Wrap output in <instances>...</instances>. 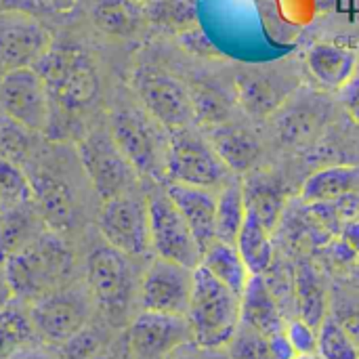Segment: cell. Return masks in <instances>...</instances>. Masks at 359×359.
<instances>
[{
	"label": "cell",
	"mask_w": 359,
	"mask_h": 359,
	"mask_svg": "<svg viewBox=\"0 0 359 359\" xmlns=\"http://www.w3.org/2000/svg\"><path fill=\"white\" fill-rule=\"evenodd\" d=\"M4 208H6V204H4L2 198H0V217H2V212H4Z\"/></svg>",
	"instance_id": "f6af8a7d"
},
{
	"label": "cell",
	"mask_w": 359,
	"mask_h": 359,
	"mask_svg": "<svg viewBox=\"0 0 359 359\" xmlns=\"http://www.w3.org/2000/svg\"><path fill=\"white\" fill-rule=\"evenodd\" d=\"M320 359H359V347L343 324L326 318L318 328Z\"/></svg>",
	"instance_id": "d6a6232c"
},
{
	"label": "cell",
	"mask_w": 359,
	"mask_h": 359,
	"mask_svg": "<svg viewBox=\"0 0 359 359\" xmlns=\"http://www.w3.org/2000/svg\"><path fill=\"white\" fill-rule=\"evenodd\" d=\"M191 341L187 318L141 311L128 324V351L133 359H166Z\"/></svg>",
	"instance_id": "2e32d148"
},
{
	"label": "cell",
	"mask_w": 359,
	"mask_h": 359,
	"mask_svg": "<svg viewBox=\"0 0 359 359\" xmlns=\"http://www.w3.org/2000/svg\"><path fill=\"white\" fill-rule=\"evenodd\" d=\"M359 194V166H328L313 172L301 189L307 204L334 202Z\"/></svg>",
	"instance_id": "7402d4cb"
},
{
	"label": "cell",
	"mask_w": 359,
	"mask_h": 359,
	"mask_svg": "<svg viewBox=\"0 0 359 359\" xmlns=\"http://www.w3.org/2000/svg\"><path fill=\"white\" fill-rule=\"evenodd\" d=\"M294 359H318V358H316V353H303V355H297Z\"/></svg>",
	"instance_id": "ee69618b"
},
{
	"label": "cell",
	"mask_w": 359,
	"mask_h": 359,
	"mask_svg": "<svg viewBox=\"0 0 359 359\" xmlns=\"http://www.w3.org/2000/svg\"><path fill=\"white\" fill-rule=\"evenodd\" d=\"M311 76L326 88H345L358 72V53L349 46L318 42L307 53Z\"/></svg>",
	"instance_id": "ac0fdd59"
},
{
	"label": "cell",
	"mask_w": 359,
	"mask_h": 359,
	"mask_svg": "<svg viewBox=\"0 0 359 359\" xmlns=\"http://www.w3.org/2000/svg\"><path fill=\"white\" fill-rule=\"evenodd\" d=\"M341 240L355 252L359 255V219H351L343 225V231H341Z\"/></svg>",
	"instance_id": "60d3db41"
},
{
	"label": "cell",
	"mask_w": 359,
	"mask_h": 359,
	"mask_svg": "<svg viewBox=\"0 0 359 359\" xmlns=\"http://www.w3.org/2000/svg\"><path fill=\"white\" fill-rule=\"evenodd\" d=\"M61 349H63V359H93V355L99 349L97 332L88 324L82 332H78L74 339H69L65 345H61Z\"/></svg>",
	"instance_id": "8d00e7d4"
},
{
	"label": "cell",
	"mask_w": 359,
	"mask_h": 359,
	"mask_svg": "<svg viewBox=\"0 0 359 359\" xmlns=\"http://www.w3.org/2000/svg\"><path fill=\"white\" fill-rule=\"evenodd\" d=\"M135 2H141V4H147V2H151V0H135Z\"/></svg>",
	"instance_id": "bcb514c9"
},
{
	"label": "cell",
	"mask_w": 359,
	"mask_h": 359,
	"mask_svg": "<svg viewBox=\"0 0 359 359\" xmlns=\"http://www.w3.org/2000/svg\"><path fill=\"white\" fill-rule=\"evenodd\" d=\"M269 345H271V353L276 359H294L297 358V351L292 347V343L288 341L286 337V330L280 332V334H273L269 337Z\"/></svg>",
	"instance_id": "f35d334b"
},
{
	"label": "cell",
	"mask_w": 359,
	"mask_h": 359,
	"mask_svg": "<svg viewBox=\"0 0 359 359\" xmlns=\"http://www.w3.org/2000/svg\"><path fill=\"white\" fill-rule=\"evenodd\" d=\"M166 179L172 183L194 185V187H221L229 179L231 170L215 149L191 126L177 128L168 133L166 141V160H164Z\"/></svg>",
	"instance_id": "52a82bcc"
},
{
	"label": "cell",
	"mask_w": 359,
	"mask_h": 359,
	"mask_svg": "<svg viewBox=\"0 0 359 359\" xmlns=\"http://www.w3.org/2000/svg\"><path fill=\"white\" fill-rule=\"evenodd\" d=\"M13 299H15V294H13L11 284H8V280H6V276H4V271H2V267H0V311H2Z\"/></svg>",
	"instance_id": "b9f144b4"
},
{
	"label": "cell",
	"mask_w": 359,
	"mask_h": 359,
	"mask_svg": "<svg viewBox=\"0 0 359 359\" xmlns=\"http://www.w3.org/2000/svg\"><path fill=\"white\" fill-rule=\"evenodd\" d=\"M166 359H225V358H221L215 349H204V347L196 345L194 341H189V343L181 345L179 349H175V351H172V353H170Z\"/></svg>",
	"instance_id": "74e56055"
},
{
	"label": "cell",
	"mask_w": 359,
	"mask_h": 359,
	"mask_svg": "<svg viewBox=\"0 0 359 359\" xmlns=\"http://www.w3.org/2000/svg\"><path fill=\"white\" fill-rule=\"evenodd\" d=\"M204 269H208L219 282H223L225 286H229L233 292H238L242 297L248 280H250V271L242 259V255L238 252L236 244H227V242H219L215 240L204 252H202V263Z\"/></svg>",
	"instance_id": "cb8c5ba5"
},
{
	"label": "cell",
	"mask_w": 359,
	"mask_h": 359,
	"mask_svg": "<svg viewBox=\"0 0 359 359\" xmlns=\"http://www.w3.org/2000/svg\"><path fill=\"white\" fill-rule=\"evenodd\" d=\"M48 227L44 225L34 202L6 206L0 217V265L29 246Z\"/></svg>",
	"instance_id": "ffe728a7"
},
{
	"label": "cell",
	"mask_w": 359,
	"mask_h": 359,
	"mask_svg": "<svg viewBox=\"0 0 359 359\" xmlns=\"http://www.w3.org/2000/svg\"><path fill=\"white\" fill-rule=\"evenodd\" d=\"M240 97L244 101V107L259 116L276 109L284 95L267 76H246L240 78Z\"/></svg>",
	"instance_id": "836d02e7"
},
{
	"label": "cell",
	"mask_w": 359,
	"mask_h": 359,
	"mask_svg": "<svg viewBox=\"0 0 359 359\" xmlns=\"http://www.w3.org/2000/svg\"><path fill=\"white\" fill-rule=\"evenodd\" d=\"M2 74H4V67H2V65H0V76H2Z\"/></svg>",
	"instance_id": "7dc6e473"
},
{
	"label": "cell",
	"mask_w": 359,
	"mask_h": 359,
	"mask_svg": "<svg viewBox=\"0 0 359 359\" xmlns=\"http://www.w3.org/2000/svg\"><path fill=\"white\" fill-rule=\"evenodd\" d=\"M42 8V0H0V11H21L36 15Z\"/></svg>",
	"instance_id": "ab89813d"
},
{
	"label": "cell",
	"mask_w": 359,
	"mask_h": 359,
	"mask_svg": "<svg viewBox=\"0 0 359 359\" xmlns=\"http://www.w3.org/2000/svg\"><path fill=\"white\" fill-rule=\"evenodd\" d=\"M160 124L141 107H118L109 116V133L122 151V156L130 162L139 177L147 179H166L164 160H166V137L160 133ZM166 130V128H164Z\"/></svg>",
	"instance_id": "5b68a950"
},
{
	"label": "cell",
	"mask_w": 359,
	"mask_h": 359,
	"mask_svg": "<svg viewBox=\"0 0 359 359\" xmlns=\"http://www.w3.org/2000/svg\"><path fill=\"white\" fill-rule=\"evenodd\" d=\"M90 19L99 32L114 38L135 36L147 21L145 6L135 0H93Z\"/></svg>",
	"instance_id": "44dd1931"
},
{
	"label": "cell",
	"mask_w": 359,
	"mask_h": 359,
	"mask_svg": "<svg viewBox=\"0 0 359 359\" xmlns=\"http://www.w3.org/2000/svg\"><path fill=\"white\" fill-rule=\"evenodd\" d=\"M27 309L38 339L61 347L90 324L95 301L86 284L69 282L27 303Z\"/></svg>",
	"instance_id": "8992f818"
},
{
	"label": "cell",
	"mask_w": 359,
	"mask_h": 359,
	"mask_svg": "<svg viewBox=\"0 0 359 359\" xmlns=\"http://www.w3.org/2000/svg\"><path fill=\"white\" fill-rule=\"evenodd\" d=\"M97 227L105 244L130 259L151 252L147 200L133 196V191L101 202Z\"/></svg>",
	"instance_id": "7c38bea8"
},
{
	"label": "cell",
	"mask_w": 359,
	"mask_h": 359,
	"mask_svg": "<svg viewBox=\"0 0 359 359\" xmlns=\"http://www.w3.org/2000/svg\"><path fill=\"white\" fill-rule=\"evenodd\" d=\"M78 160L90 187L101 202L130 194L137 170L118 149L109 128H93L78 139Z\"/></svg>",
	"instance_id": "ba28073f"
},
{
	"label": "cell",
	"mask_w": 359,
	"mask_h": 359,
	"mask_svg": "<svg viewBox=\"0 0 359 359\" xmlns=\"http://www.w3.org/2000/svg\"><path fill=\"white\" fill-rule=\"evenodd\" d=\"M36 339L38 334L29 320L27 303L13 299L0 311V359H8L11 355L32 347Z\"/></svg>",
	"instance_id": "484cf974"
},
{
	"label": "cell",
	"mask_w": 359,
	"mask_h": 359,
	"mask_svg": "<svg viewBox=\"0 0 359 359\" xmlns=\"http://www.w3.org/2000/svg\"><path fill=\"white\" fill-rule=\"evenodd\" d=\"M133 86L141 107L166 133L191 126L196 120V105L191 90L168 72L151 65H141L133 74Z\"/></svg>",
	"instance_id": "9c48e42d"
},
{
	"label": "cell",
	"mask_w": 359,
	"mask_h": 359,
	"mask_svg": "<svg viewBox=\"0 0 359 359\" xmlns=\"http://www.w3.org/2000/svg\"><path fill=\"white\" fill-rule=\"evenodd\" d=\"M294 297L301 320L316 330L326 320V286L318 269L309 263H301L294 273Z\"/></svg>",
	"instance_id": "d4e9b609"
},
{
	"label": "cell",
	"mask_w": 359,
	"mask_h": 359,
	"mask_svg": "<svg viewBox=\"0 0 359 359\" xmlns=\"http://www.w3.org/2000/svg\"><path fill=\"white\" fill-rule=\"evenodd\" d=\"M84 284L95 301V307L109 324H126L130 305L139 292L130 257L105 242L95 246L84 261Z\"/></svg>",
	"instance_id": "277c9868"
},
{
	"label": "cell",
	"mask_w": 359,
	"mask_h": 359,
	"mask_svg": "<svg viewBox=\"0 0 359 359\" xmlns=\"http://www.w3.org/2000/svg\"><path fill=\"white\" fill-rule=\"evenodd\" d=\"M194 290V269L172 261L154 259L139 282V307L141 311L187 316Z\"/></svg>",
	"instance_id": "5bb4252c"
},
{
	"label": "cell",
	"mask_w": 359,
	"mask_h": 359,
	"mask_svg": "<svg viewBox=\"0 0 359 359\" xmlns=\"http://www.w3.org/2000/svg\"><path fill=\"white\" fill-rule=\"evenodd\" d=\"M0 114L48 137L55 107L36 67H15L0 76Z\"/></svg>",
	"instance_id": "30bf717a"
},
{
	"label": "cell",
	"mask_w": 359,
	"mask_h": 359,
	"mask_svg": "<svg viewBox=\"0 0 359 359\" xmlns=\"http://www.w3.org/2000/svg\"><path fill=\"white\" fill-rule=\"evenodd\" d=\"M168 198L175 202L189 229L194 231L202 252L215 242V215H217V196L210 189L172 183L164 185Z\"/></svg>",
	"instance_id": "e0dca14e"
},
{
	"label": "cell",
	"mask_w": 359,
	"mask_h": 359,
	"mask_svg": "<svg viewBox=\"0 0 359 359\" xmlns=\"http://www.w3.org/2000/svg\"><path fill=\"white\" fill-rule=\"evenodd\" d=\"M0 198L6 206L34 202V189L27 170L4 154H0Z\"/></svg>",
	"instance_id": "1f68e13d"
},
{
	"label": "cell",
	"mask_w": 359,
	"mask_h": 359,
	"mask_svg": "<svg viewBox=\"0 0 359 359\" xmlns=\"http://www.w3.org/2000/svg\"><path fill=\"white\" fill-rule=\"evenodd\" d=\"M229 359H276L271 353L269 337L240 322L236 334L225 347Z\"/></svg>",
	"instance_id": "e575fe53"
},
{
	"label": "cell",
	"mask_w": 359,
	"mask_h": 359,
	"mask_svg": "<svg viewBox=\"0 0 359 359\" xmlns=\"http://www.w3.org/2000/svg\"><path fill=\"white\" fill-rule=\"evenodd\" d=\"M240 322L263 332L265 337H273L286 330V322L282 318L280 305L263 276H250L242 292Z\"/></svg>",
	"instance_id": "d6986e66"
},
{
	"label": "cell",
	"mask_w": 359,
	"mask_h": 359,
	"mask_svg": "<svg viewBox=\"0 0 359 359\" xmlns=\"http://www.w3.org/2000/svg\"><path fill=\"white\" fill-rule=\"evenodd\" d=\"M145 6L147 23L170 32H187L196 25V0H151Z\"/></svg>",
	"instance_id": "4dcf8cb0"
},
{
	"label": "cell",
	"mask_w": 359,
	"mask_h": 359,
	"mask_svg": "<svg viewBox=\"0 0 359 359\" xmlns=\"http://www.w3.org/2000/svg\"><path fill=\"white\" fill-rule=\"evenodd\" d=\"M27 175L32 179L34 204L44 225L65 238L78 221V194L74 185L67 177H63L57 164H50L46 160L44 149L32 162Z\"/></svg>",
	"instance_id": "4fadbf2b"
},
{
	"label": "cell",
	"mask_w": 359,
	"mask_h": 359,
	"mask_svg": "<svg viewBox=\"0 0 359 359\" xmlns=\"http://www.w3.org/2000/svg\"><path fill=\"white\" fill-rule=\"evenodd\" d=\"M191 341L204 349H225L242 318V297L219 282L208 269H194V290L187 309Z\"/></svg>",
	"instance_id": "3957f363"
},
{
	"label": "cell",
	"mask_w": 359,
	"mask_h": 359,
	"mask_svg": "<svg viewBox=\"0 0 359 359\" xmlns=\"http://www.w3.org/2000/svg\"><path fill=\"white\" fill-rule=\"evenodd\" d=\"M246 219V200L244 189L238 183H229L217 196V215H215V240L236 244L238 233Z\"/></svg>",
	"instance_id": "f1b7e54d"
},
{
	"label": "cell",
	"mask_w": 359,
	"mask_h": 359,
	"mask_svg": "<svg viewBox=\"0 0 359 359\" xmlns=\"http://www.w3.org/2000/svg\"><path fill=\"white\" fill-rule=\"evenodd\" d=\"M358 273H359V263H358Z\"/></svg>",
	"instance_id": "c3c4849f"
},
{
	"label": "cell",
	"mask_w": 359,
	"mask_h": 359,
	"mask_svg": "<svg viewBox=\"0 0 359 359\" xmlns=\"http://www.w3.org/2000/svg\"><path fill=\"white\" fill-rule=\"evenodd\" d=\"M236 248L252 276H263L273 263V244L261 217L246 206V219L238 233Z\"/></svg>",
	"instance_id": "603a6c76"
},
{
	"label": "cell",
	"mask_w": 359,
	"mask_h": 359,
	"mask_svg": "<svg viewBox=\"0 0 359 359\" xmlns=\"http://www.w3.org/2000/svg\"><path fill=\"white\" fill-rule=\"evenodd\" d=\"M34 67L42 76L53 107L59 114H78L86 109L99 95L101 80L97 65L82 46L72 42H53L46 55Z\"/></svg>",
	"instance_id": "7a4b0ae2"
},
{
	"label": "cell",
	"mask_w": 359,
	"mask_h": 359,
	"mask_svg": "<svg viewBox=\"0 0 359 359\" xmlns=\"http://www.w3.org/2000/svg\"><path fill=\"white\" fill-rule=\"evenodd\" d=\"M0 267L15 299L34 303L36 299L69 284L76 261L65 238L46 229Z\"/></svg>",
	"instance_id": "6da1fadb"
},
{
	"label": "cell",
	"mask_w": 359,
	"mask_h": 359,
	"mask_svg": "<svg viewBox=\"0 0 359 359\" xmlns=\"http://www.w3.org/2000/svg\"><path fill=\"white\" fill-rule=\"evenodd\" d=\"M147 215L151 252L158 259L196 269L202 263V248L166 189H156L147 196Z\"/></svg>",
	"instance_id": "8fae6325"
},
{
	"label": "cell",
	"mask_w": 359,
	"mask_h": 359,
	"mask_svg": "<svg viewBox=\"0 0 359 359\" xmlns=\"http://www.w3.org/2000/svg\"><path fill=\"white\" fill-rule=\"evenodd\" d=\"M44 149V135L34 133L0 114V154L15 160L25 170Z\"/></svg>",
	"instance_id": "83f0119b"
},
{
	"label": "cell",
	"mask_w": 359,
	"mask_h": 359,
	"mask_svg": "<svg viewBox=\"0 0 359 359\" xmlns=\"http://www.w3.org/2000/svg\"><path fill=\"white\" fill-rule=\"evenodd\" d=\"M215 149L223 158V162L229 166L231 172H246L259 158L261 145L255 135H250L244 128H229L221 126L212 133Z\"/></svg>",
	"instance_id": "4316f807"
},
{
	"label": "cell",
	"mask_w": 359,
	"mask_h": 359,
	"mask_svg": "<svg viewBox=\"0 0 359 359\" xmlns=\"http://www.w3.org/2000/svg\"><path fill=\"white\" fill-rule=\"evenodd\" d=\"M8 359H53V358H50V355H46V353H42V351H38V349H34V347H27V349H23V351H19V353L11 355Z\"/></svg>",
	"instance_id": "7bdbcfd3"
},
{
	"label": "cell",
	"mask_w": 359,
	"mask_h": 359,
	"mask_svg": "<svg viewBox=\"0 0 359 359\" xmlns=\"http://www.w3.org/2000/svg\"><path fill=\"white\" fill-rule=\"evenodd\" d=\"M53 46V34L32 13L0 11V65L34 67Z\"/></svg>",
	"instance_id": "9a60e30c"
},
{
	"label": "cell",
	"mask_w": 359,
	"mask_h": 359,
	"mask_svg": "<svg viewBox=\"0 0 359 359\" xmlns=\"http://www.w3.org/2000/svg\"><path fill=\"white\" fill-rule=\"evenodd\" d=\"M286 337L292 343L297 355L318 351V330L303 320H294V322L286 324Z\"/></svg>",
	"instance_id": "d590c367"
},
{
	"label": "cell",
	"mask_w": 359,
	"mask_h": 359,
	"mask_svg": "<svg viewBox=\"0 0 359 359\" xmlns=\"http://www.w3.org/2000/svg\"><path fill=\"white\" fill-rule=\"evenodd\" d=\"M244 200L246 206L252 208L261 221L265 223V227L271 231L280 219V212L284 208V198H282V189L276 187V181L269 177H255L248 181L246 189H244Z\"/></svg>",
	"instance_id": "f546056e"
}]
</instances>
